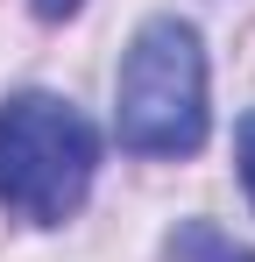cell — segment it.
<instances>
[{
  "label": "cell",
  "mask_w": 255,
  "mask_h": 262,
  "mask_svg": "<svg viewBox=\"0 0 255 262\" xmlns=\"http://www.w3.org/2000/svg\"><path fill=\"white\" fill-rule=\"evenodd\" d=\"M99 170V135L57 92H14L0 106V213L57 227L85 206Z\"/></svg>",
  "instance_id": "obj_1"
},
{
  "label": "cell",
  "mask_w": 255,
  "mask_h": 262,
  "mask_svg": "<svg viewBox=\"0 0 255 262\" xmlns=\"http://www.w3.org/2000/svg\"><path fill=\"white\" fill-rule=\"evenodd\" d=\"M114 135L135 156H192L206 142V50L192 21L156 14L135 29L114 78Z\"/></svg>",
  "instance_id": "obj_2"
},
{
  "label": "cell",
  "mask_w": 255,
  "mask_h": 262,
  "mask_svg": "<svg viewBox=\"0 0 255 262\" xmlns=\"http://www.w3.org/2000/svg\"><path fill=\"white\" fill-rule=\"evenodd\" d=\"M163 255H170V262H255L248 248H234V241H227L213 220H184V227L170 234V248H163Z\"/></svg>",
  "instance_id": "obj_3"
},
{
  "label": "cell",
  "mask_w": 255,
  "mask_h": 262,
  "mask_svg": "<svg viewBox=\"0 0 255 262\" xmlns=\"http://www.w3.org/2000/svg\"><path fill=\"white\" fill-rule=\"evenodd\" d=\"M234 149H241V184H248V199H255V114L234 128Z\"/></svg>",
  "instance_id": "obj_4"
},
{
  "label": "cell",
  "mask_w": 255,
  "mask_h": 262,
  "mask_svg": "<svg viewBox=\"0 0 255 262\" xmlns=\"http://www.w3.org/2000/svg\"><path fill=\"white\" fill-rule=\"evenodd\" d=\"M78 0H36V14H71Z\"/></svg>",
  "instance_id": "obj_5"
}]
</instances>
